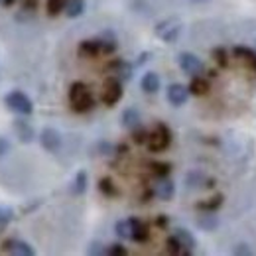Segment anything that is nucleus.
Returning <instances> with one entry per match:
<instances>
[{
	"instance_id": "29",
	"label": "nucleus",
	"mask_w": 256,
	"mask_h": 256,
	"mask_svg": "<svg viewBox=\"0 0 256 256\" xmlns=\"http://www.w3.org/2000/svg\"><path fill=\"white\" fill-rule=\"evenodd\" d=\"M150 170H152V174H154L156 178H168L170 172H172V166H170V164H164V162H154V164L150 166Z\"/></svg>"
},
{
	"instance_id": "16",
	"label": "nucleus",
	"mask_w": 256,
	"mask_h": 256,
	"mask_svg": "<svg viewBox=\"0 0 256 256\" xmlns=\"http://www.w3.org/2000/svg\"><path fill=\"white\" fill-rule=\"evenodd\" d=\"M120 122H122V126L126 128V130H134V128L140 126V112H138V108H134V106H130L126 108L122 114H120Z\"/></svg>"
},
{
	"instance_id": "2",
	"label": "nucleus",
	"mask_w": 256,
	"mask_h": 256,
	"mask_svg": "<svg viewBox=\"0 0 256 256\" xmlns=\"http://www.w3.org/2000/svg\"><path fill=\"white\" fill-rule=\"evenodd\" d=\"M172 144V130L166 126L164 122H158L154 132H148V140H146V146L150 152L158 154V152H164L168 146Z\"/></svg>"
},
{
	"instance_id": "26",
	"label": "nucleus",
	"mask_w": 256,
	"mask_h": 256,
	"mask_svg": "<svg viewBox=\"0 0 256 256\" xmlns=\"http://www.w3.org/2000/svg\"><path fill=\"white\" fill-rule=\"evenodd\" d=\"M98 192L102 193V195H106V197H116V195H118L116 186H114L112 180H108V178H102V180L98 182Z\"/></svg>"
},
{
	"instance_id": "3",
	"label": "nucleus",
	"mask_w": 256,
	"mask_h": 256,
	"mask_svg": "<svg viewBox=\"0 0 256 256\" xmlns=\"http://www.w3.org/2000/svg\"><path fill=\"white\" fill-rule=\"evenodd\" d=\"M4 102H6V106L10 110H14L20 116H28V114L34 112V104L30 100V96L26 93H22V91H10L8 95L4 96Z\"/></svg>"
},
{
	"instance_id": "43",
	"label": "nucleus",
	"mask_w": 256,
	"mask_h": 256,
	"mask_svg": "<svg viewBox=\"0 0 256 256\" xmlns=\"http://www.w3.org/2000/svg\"><path fill=\"white\" fill-rule=\"evenodd\" d=\"M192 4H203V2H207V0H190Z\"/></svg>"
},
{
	"instance_id": "23",
	"label": "nucleus",
	"mask_w": 256,
	"mask_h": 256,
	"mask_svg": "<svg viewBox=\"0 0 256 256\" xmlns=\"http://www.w3.org/2000/svg\"><path fill=\"white\" fill-rule=\"evenodd\" d=\"M64 12L69 18H79L85 12V0H67Z\"/></svg>"
},
{
	"instance_id": "14",
	"label": "nucleus",
	"mask_w": 256,
	"mask_h": 256,
	"mask_svg": "<svg viewBox=\"0 0 256 256\" xmlns=\"http://www.w3.org/2000/svg\"><path fill=\"white\" fill-rule=\"evenodd\" d=\"M14 130H16V134H18L20 142H24V144L32 142L34 136H36V132H34L32 124H30L28 120H22V118H18V120L14 122Z\"/></svg>"
},
{
	"instance_id": "38",
	"label": "nucleus",
	"mask_w": 256,
	"mask_h": 256,
	"mask_svg": "<svg viewBox=\"0 0 256 256\" xmlns=\"http://www.w3.org/2000/svg\"><path fill=\"white\" fill-rule=\"evenodd\" d=\"M8 150H10V144L4 140V138H0V156H4V154H8Z\"/></svg>"
},
{
	"instance_id": "19",
	"label": "nucleus",
	"mask_w": 256,
	"mask_h": 256,
	"mask_svg": "<svg viewBox=\"0 0 256 256\" xmlns=\"http://www.w3.org/2000/svg\"><path fill=\"white\" fill-rule=\"evenodd\" d=\"M174 236L180 240V244L184 246V248H188L190 252H192L193 248L197 246V240H195V236H193L192 232L188 230V228H176L174 230Z\"/></svg>"
},
{
	"instance_id": "39",
	"label": "nucleus",
	"mask_w": 256,
	"mask_h": 256,
	"mask_svg": "<svg viewBox=\"0 0 256 256\" xmlns=\"http://www.w3.org/2000/svg\"><path fill=\"white\" fill-rule=\"evenodd\" d=\"M152 58V54L150 52H144V54H140V60H136V65H142L144 62H148Z\"/></svg>"
},
{
	"instance_id": "7",
	"label": "nucleus",
	"mask_w": 256,
	"mask_h": 256,
	"mask_svg": "<svg viewBox=\"0 0 256 256\" xmlns=\"http://www.w3.org/2000/svg\"><path fill=\"white\" fill-rule=\"evenodd\" d=\"M40 144H42V148L46 150V152H52V154H56L60 148H62V134L56 130V128H44L42 132H40Z\"/></svg>"
},
{
	"instance_id": "44",
	"label": "nucleus",
	"mask_w": 256,
	"mask_h": 256,
	"mask_svg": "<svg viewBox=\"0 0 256 256\" xmlns=\"http://www.w3.org/2000/svg\"><path fill=\"white\" fill-rule=\"evenodd\" d=\"M0 4H4V0H0Z\"/></svg>"
},
{
	"instance_id": "1",
	"label": "nucleus",
	"mask_w": 256,
	"mask_h": 256,
	"mask_svg": "<svg viewBox=\"0 0 256 256\" xmlns=\"http://www.w3.org/2000/svg\"><path fill=\"white\" fill-rule=\"evenodd\" d=\"M69 102H71V108L79 114L83 112H89L93 106H95V100L91 96V91L85 83L81 81H75L71 87H69Z\"/></svg>"
},
{
	"instance_id": "21",
	"label": "nucleus",
	"mask_w": 256,
	"mask_h": 256,
	"mask_svg": "<svg viewBox=\"0 0 256 256\" xmlns=\"http://www.w3.org/2000/svg\"><path fill=\"white\" fill-rule=\"evenodd\" d=\"M87 182H89L87 172L85 170H79L75 174V180H73V186H71V193L73 195H83V193L87 192Z\"/></svg>"
},
{
	"instance_id": "30",
	"label": "nucleus",
	"mask_w": 256,
	"mask_h": 256,
	"mask_svg": "<svg viewBox=\"0 0 256 256\" xmlns=\"http://www.w3.org/2000/svg\"><path fill=\"white\" fill-rule=\"evenodd\" d=\"M211 56H213V60H215V64L219 65V67H228V54H226V50L224 48H215L213 52H211Z\"/></svg>"
},
{
	"instance_id": "37",
	"label": "nucleus",
	"mask_w": 256,
	"mask_h": 256,
	"mask_svg": "<svg viewBox=\"0 0 256 256\" xmlns=\"http://www.w3.org/2000/svg\"><path fill=\"white\" fill-rule=\"evenodd\" d=\"M22 10H24V12H34V10H38V0H24V2H22Z\"/></svg>"
},
{
	"instance_id": "33",
	"label": "nucleus",
	"mask_w": 256,
	"mask_h": 256,
	"mask_svg": "<svg viewBox=\"0 0 256 256\" xmlns=\"http://www.w3.org/2000/svg\"><path fill=\"white\" fill-rule=\"evenodd\" d=\"M12 217H14V211L10 207H0V226H6L12 221Z\"/></svg>"
},
{
	"instance_id": "4",
	"label": "nucleus",
	"mask_w": 256,
	"mask_h": 256,
	"mask_svg": "<svg viewBox=\"0 0 256 256\" xmlns=\"http://www.w3.org/2000/svg\"><path fill=\"white\" fill-rule=\"evenodd\" d=\"M124 95V89H122V81L118 77H108L102 85V95H100V100L106 104V106H114L120 98Z\"/></svg>"
},
{
	"instance_id": "35",
	"label": "nucleus",
	"mask_w": 256,
	"mask_h": 256,
	"mask_svg": "<svg viewBox=\"0 0 256 256\" xmlns=\"http://www.w3.org/2000/svg\"><path fill=\"white\" fill-rule=\"evenodd\" d=\"M106 254H110V256H126L128 250L122 246V244H110V246L106 248Z\"/></svg>"
},
{
	"instance_id": "27",
	"label": "nucleus",
	"mask_w": 256,
	"mask_h": 256,
	"mask_svg": "<svg viewBox=\"0 0 256 256\" xmlns=\"http://www.w3.org/2000/svg\"><path fill=\"white\" fill-rule=\"evenodd\" d=\"M98 44H100V54H106V56H110V54H114L116 52V48H118V44H116V40L114 38H98Z\"/></svg>"
},
{
	"instance_id": "32",
	"label": "nucleus",
	"mask_w": 256,
	"mask_h": 256,
	"mask_svg": "<svg viewBox=\"0 0 256 256\" xmlns=\"http://www.w3.org/2000/svg\"><path fill=\"white\" fill-rule=\"evenodd\" d=\"M132 140H134L136 144H146V140H148V130H144L142 126L134 128V130H132Z\"/></svg>"
},
{
	"instance_id": "36",
	"label": "nucleus",
	"mask_w": 256,
	"mask_h": 256,
	"mask_svg": "<svg viewBox=\"0 0 256 256\" xmlns=\"http://www.w3.org/2000/svg\"><path fill=\"white\" fill-rule=\"evenodd\" d=\"M232 254H236V256H248V254H252V250H250V246H248L246 242H240V244H236V246L232 248Z\"/></svg>"
},
{
	"instance_id": "20",
	"label": "nucleus",
	"mask_w": 256,
	"mask_h": 256,
	"mask_svg": "<svg viewBox=\"0 0 256 256\" xmlns=\"http://www.w3.org/2000/svg\"><path fill=\"white\" fill-rule=\"evenodd\" d=\"M188 89H190V95L203 96V95H207V93H209V81H207V79H203L201 75H195Z\"/></svg>"
},
{
	"instance_id": "25",
	"label": "nucleus",
	"mask_w": 256,
	"mask_h": 256,
	"mask_svg": "<svg viewBox=\"0 0 256 256\" xmlns=\"http://www.w3.org/2000/svg\"><path fill=\"white\" fill-rule=\"evenodd\" d=\"M166 250H168L170 254H176V256H178V254H182V256L192 254V252H190L188 248H184V246L180 244V240H178V238H176L174 234H172V236H170V238L166 240Z\"/></svg>"
},
{
	"instance_id": "31",
	"label": "nucleus",
	"mask_w": 256,
	"mask_h": 256,
	"mask_svg": "<svg viewBox=\"0 0 256 256\" xmlns=\"http://www.w3.org/2000/svg\"><path fill=\"white\" fill-rule=\"evenodd\" d=\"M203 182H207V178L201 174V172H192L190 176H188V186L195 190V188H201V184Z\"/></svg>"
},
{
	"instance_id": "13",
	"label": "nucleus",
	"mask_w": 256,
	"mask_h": 256,
	"mask_svg": "<svg viewBox=\"0 0 256 256\" xmlns=\"http://www.w3.org/2000/svg\"><path fill=\"white\" fill-rule=\"evenodd\" d=\"M224 203V197L219 193V195H213V197H209V199H205V201H199V203H195V209L197 211H207V213H215L217 209H221V205Z\"/></svg>"
},
{
	"instance_id": "11",
	"label": "nucleus",
	"mask_w": 256,
	"mask_h": 256,
	"mask_svg": "<svg viewBox=\"0 0 256 256\" xmlns=\"http://www.w3.org/2000/svg\"><path fill=\"white\" fill-rule=\"evenodd\" d=\"M108 69L114 73V77H118L122 83L128 81L130 77H132V65L128 64V62H122V60H114V62H110L108 64Z\"/></svg>"
},
{
	"instance_id": "40",
	"label": "nucleus",
	"mask_w": 256,
	"mask_h": 256,
	"mask_svg": "<svg viewBox=\"0 0 256 256\" xmlns=\"http://www.w3.org/2000/svg\"><path fill=\"white\" fill-rule=\"evenodd\" d=\"M116 152H118V154H126L128 146H126V144H120V146H116Z\"/></svg>"
},
{
	"instance_id": "12",
	"label": "nucleus",
	"mask_w": 256,
	"mask_h": 256,
	"mask_svg": "<svg viewBox=\"0 0 256 256\" xmlns=\"http://www.w3.org/2000/svg\"><path fill=\"white\" fill-rule=\"evenodd\" d=\"M77 52H79L81 58L93 60V58H96V56L100 54V44H98V40H83V42L79 44Z\"/></svg>"
},
{
	"instance_id": "42",
	"label": "nucleus",
	"mask_w": 256,
	"mask_h": 256,
	"mask_svg": "<svg viewBox=\"0 0 256 256\" xmlns=\"http://www.w3.org/2000/svg\"><path fill=\"white\" fill-rule=\"evenodd\" d=\"M14 2H16V0H4V4H2V6H12Z\"/></svg>"
},
{
	"instance_id": "6",
	"label": "nucleus",
	"mask_w": 256,
	"mask_h": 256,
	"mask_svg": "<svg viewBox=\"0 0 256 256\" xmlns=\"http://www.w3.org/2000/svg\"><path fill=\"white\" fill-rule=\"evenodd\" d=\"M178 65H180V69L184 71V73H188V75H201L203 71H205V65L203 62L195 56V54H190V52H182L180 56H178Z\"/></svg>"
},
{
	"instance_id": "28",
	"label": "nucleus",
	"mask_w": 256,
	"mask_h": 256,
	"mask_svg": "<svg viewBox=\"0 0 256 256\" xmlns=\"http://www.w3.org/2000/svg\"><path fill=\"white\" fill-rule=\"evenodd\" d=\"M65 2L67 0H48L46 2V10H48V16H58L65 10Z\"/></svg>"
},
{
	"instance_id": "24",
	"label": "nucleus",
	"mask_w": 256,
	"mask_h": 256,
	"mask_svg": "<svg viewBox=\"0 0 256 256\" xmlns=\"http://www.w3.org/2000/svg\"><path fill=\"white\" fill-rule=\"evenodd\" d=\"M114 232L116 236H120L122 240H132V219H122L114 224Z\"/></svg>"
},
{
	"instance_id": "22",
	"label": "nucleus",
	"mask_w": 256,
	"mask_h": 256,
	"mask_svg": "<svg viewBox=\"0 0 256 256\" xmlns=\"http://www.w3.org/2000/svg\"><path fill=\"white\" fill-rule=\"evenodd\" d=\"M197 226L201 228V230H215L217 226H219V219L213 215V213H207V211H203V215H199L197 217Z\"/></svg>"
},
{
	"instance_id": "9",
	"label": "nucleus",
	"mask_w": 256,
	"mask_h": 256,
	"mask_svg": "<svg viewBox=\"0 0 256 256\" xmlns=\"http://www.w3.org/2000/svg\"><path fill=\"white\" fill-rule=\"evenodd\" d=\"M4 250L10 252V254L16 256H34V248L26 242V240H20V238H8L4 240Z\"/></svg>"
},
{
	"instance_id": "41",
	"label": "nucleus",
	"mask_w": 256,
	"mask_h": 256,
	"mask_svg": "<svg viewBox=\"0 0 256 256\" xmlns=\"http://www.w3.org/2000/svg\"><path fill=\"white\" fill-rule=\"evenodd\" d=\"M156 224H158V226H166V224H168V217H158Z\"/></svg>"
},
{
	"instance_id": "18",
	"label": "nucleus",
	"mask_w": 256,
	"mask_h": 256,
	"mask_svg": "<svg viewBox=\"0 0 256 256\" xmlns=\"http://www.w3.org/2000/svg\"><path fill=\"white\" fill-rule=\"evenodd\" d=\"M148 238H150L148 226L142 223L140 219L132 217V240H134V242H146Z\"/></svg>"
},
{
	"instance_id": "10",
	"label": "nucleus",
	"mask_w": 256,
	"mask_h": 256,
	"mask_svg": "<svg viewBox=\"0 0 256 256\" xmlns=\"http://www.w3.org/2000/svg\"><path fill=\"white\" fill-rule=\"evenodd\" d=\"M154 195L162 201H172L176 195V184L170 178H158V182L154 186Z\"/></svg>"
},
{
	"instance_id": "34",
	"label": "nucleus",
	"mask_w": 256,
	"mask_h": 256,
	"mask_svg": "<svg viewBox=\"0 0 256 256\" xmlns=\"http://www.w3.org/2000/svg\"><path fill=\"white\" fill-rule=\"evenodd\" d=\"M87 254L102 256V254H106V248H104L100 242H91V244H89V248H87Z\"/></svg>"
},
{
	"instance_id": "8",
	"label": "nucleus",
	"mask_w": 256,
	"mask_h": 256,
	"mask_svg": "<svg viewBox=\"0 0 256 256\" xmlns=\"http://www.w3.org/2000/svg\"><path fill=\"white\" fill-rule=\"evenodd\" d=\"M166 96H168L170 104H174V106H182V104H186L188 98H190V89L184 87V85H180V83H174V85L168 87Z\"/></svg>"
},
{
	"instance_id": "15",
	"label": "nucleus",
	"mask_w": 256,
	"mask_h": 256,
	"mask_svg": "<svg viewBox=\"0 0 256 256\" xmlns=\"http://www.w3.org/2000/svg\"><path fill=\"white\" fill-rule=\"evenodd\" d=\"M140 87H142L144 93H158V89H160V75L156 71L144 73V77L140 81Z\"/></svg>"
},
{
	"instance_id": "5",
	"label": "nucleus",
	"mask_w": 256,
	"mask_h": 256,
	"mask_svg": "<svg viewBox=\"0 0 256 256\" xmlns=\"http://www.w3.org/2000/svg\"><path fill=\"white\" fill-rule=\"evenodd\" d=\"M156 36L160 38L162 42H166V44H176L178 42V38H180V34H182V20H178V18H168V20H164L160 22L158 26H156Z\"/></svg>"
},
{
	"instance_id": "17",
	"label": "nucleus",
	"mask_w": 256,
	"mask_h": 256,
	"mask_svg": "<svg viewBox=\"0 0 256 256\" xmlns=\"http://www.w3.org/2000/svg\"><path fill=\"white\" fill-rule=\"evenodd\" d=\"M232 56L244 64H248V67H252L256 71V52H252L250 48H244V46H236L232 48Z\"/></svg>"
}]
</instances>
